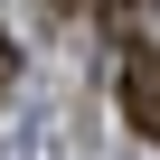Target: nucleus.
I'll return each mask as SVG.
<instances>
[{"label": "nucleus", "instance_id": "1", "mask_svg": "<svg viewBox=\"0 0 160 160\" xmlns=\"http://www.w3.org/2000/svg\"><path fill=\"white\" fill-rule=\"evenodd\" d=\"M122 113L141 141H160V38H132L122 47Z\"/></svg>", "mask_w": 160, "mask_h": 160}, {"label": "nucleus", "instance_id": "2", "mask_svg": "<svg viewBox=\"0 0 160 160\" xmlns=\"http://www.w3.org/2000/svg\"><path fill=\"white\" fill-rule=\"evenodd\" d=\"M10 75H19V47H10V38H0V94H10Z\"/></svg>", "mask_w": 160, "mask_h": 160}]
</instances>
